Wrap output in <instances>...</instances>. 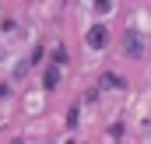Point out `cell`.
I'll use <instances>...</instances> for the list:
<instances>
[{
  "instance_id": "2",
  "label": "cell",
  "mask_w": 151,
  "mask_h": 144,
  "mask_svg": "<svg viewBox=\"0 0 151 144\" xmlns=\"http://www.w3.org/2000/svg\"><path fill=\"white\" fill-rule=\"evenodd\" d=\"M141 53H144V42H141V35L130 32L127 35V56H141Z\"/></svg>"
},
{
  "instance_id": "4",
  "label": "cell",
  "mask_w": 151,
  "mask_h": 144,
  "mask_svg": "<svg viewBox=\"0 0 151 144\" xmlns=\"http://www.w3.org/2000/svg\"><path fill=\"white\" fill-rule=\"evenodd\" d=\"M56 81H60V74H56V71L46 74V88H56Z\"/></svg>"
},
{
  "instance_id": "1",
  "label": "cell",
  "mask_w": 151,
  "mask_h": 144,
  "mask_svg": "<svg viewBox=\"0 0 151 144\" xmlns=\"http://www.w3.org/2000/svg\"><path fill=\"white\" fill-rule=\"evenodd\" d=\"M106 42H109V32H106L102 25H95V28L88 32V46H91V49H102Z\"/></svg>"
},
{
  "instance_id": "3",
  "label": "cell",
  "mask_w": 151,
  "mask_h": 144,
  "mask_svg": "<svg viewBox=\"0 0 151 144\" xmlns=\"http://www.w3.org/2000/svg\"><path fill=\"white\" fill-rule=\"evenodd\" d=\"M109 7H113V0H95V14H109Z\"/></svg>"
}]
</instances>
